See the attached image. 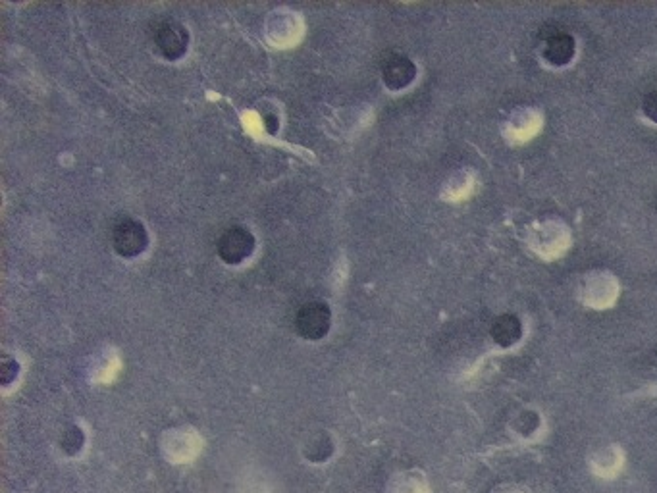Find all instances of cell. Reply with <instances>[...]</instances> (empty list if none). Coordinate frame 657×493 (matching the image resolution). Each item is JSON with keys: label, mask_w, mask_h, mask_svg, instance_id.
<instances>
[{"label": "cell", "mask_w": 657, "mask_h": 493, "mask_svg": "<svg viewBox=\"0 0 657 493\" xmlns=\"http://www.w3.org/2000/svg\"><path fill=\"white\" fill-rule=\"evenodd\" d=\"M147 245H149V235L139 220L124 218L114 226L112 247L120 257L133 259L141 255L147 249Z\"/></svg>", "instance_id": "6da1fadb"}, {"label": "cell", "mask_w": 657, "mask_h": 493, "mask_svg": "<svg viewBox=\"0 0 657 493\" xmlns=\"http://www.w3.org/2000/svg\"><path fill=\"white\" fill-rule=\"evenodd\" d=\"M500 493H525L523 490H517V488H507V490H501Z\"/></svg>", "instance_id": "9a60e30c"}, {"label": "cell", "mask_w": 657, "mask_h": 493, "mask_svg": "<svg viewBox=\"0 0 657 493\" xmlns=\"http://www.w3.org/2000/svg\"><path fill=\"white\" fill-rule=\"evenodd\" d=\"M239 493H276L270 478L263 476H247L239 482Z\"/></svg>", "instance_id": "8fae6325"}, {"label": "cell", "mask_w": 657, "mask_h": 493, "mask_svg": "<svg viewBox=\"0 0 657 493\" xmlns=\"http://www.w3.org/2000/svg\"><path fill=\"white\" fill-rule=\"evenodd\" d=\"M164 451H166V457L170 463L184 465L191 459H195V455L199 451V443L189 434H172L170 440L164 443Z\"/></svg>", "instance_id": "52a82bcc"}, {"label": "cell", "mask_w": 657, "mask_h": 493, "mask_svg": "<svg viewBox=\"0 0 657 493\" xmlns=\"http://www.w3.org/2000/svg\"><path fill=\"white\" fill-rule=\"evenodd\" d=\"M523 336V324L515 314H501L492 322V338L501 345L509 347Z\"/></svg>", "instance_id": "ba28073f"}, {"label": "cell", "mask_w": 657, "mask_h": 493, "mask_svg": "<svg viewBox=\"0 0 657 493\" xmlns=\"http://www.w3.org/2000/svg\"><path fill=\"white\" fill-rule=\"evenodd\" d=\"M642 112L648 120L656 122L657 124V91H652L644 97V103H642Z\"/></svg>", "instance_id": "7c38bea8"}, {"label": "cell", "mask_w": 657, "mask_h": 493, "mask_svg": "<svg viewBox=\"0 0 657 493\" xmlns=\"http://www.w3.org/2000/svg\"><path fill=\"white\" fill-rule=\"evenodd\" d=\"M153 41L158 52L166 58V60H178L184 56L187 51V43H189V33L182 24L174 22V20H162L155 26L153 31Z\"/></svg>", "instance_id": "3957f363"}, {"label": "cell", "mask_w": 657, "mask_h": 493, "mask_svg": "<svg viewBox=\"0 0 657 493\" xmlns=\"http://www.w3.org/2000/svg\"><path fill=\"white\" fill-rule=\"evenodd\" d=\"M575 52H577V43L569 33H553L552 37L546 41L544 58L552 66H565L573 60Z\"/></svg>", "instance_id": "8992f818"}, {"label": "cell", "mask_w": 657, "mask_h": 493, "mask_svg": "<svg viewBox=\"0 0 657 493\" xmlns=\"http://www.w3.org/2000/svg\"><path fill=\"white\" fill-rule=\"evenodd\" d=\"M417 78V66L403 54H392L382 64V79L392 91H401Z\"/></svg>", "instance_id": "5b68a950"}, {"label": "cell", "mask_w": 657, "mask_h": 493, "mask_svg": "<svg viewBox=\"0 0 657 493\" xmlns=\"http://www.w3.org/2000/svg\"><path fill=\"white\" fill-rule=\"evenodd\" d=\"M216 247H218L220 259L224 260L226 264H239L253 255L255 237L249 230H245L241 226H234L220 235Z\"/></svg>", "instance_id": "277c9868"}, {"label": "cell", "mask_w": 657, "mask_h": 493, "mask_svg": "<svg viewBox=\"0 0 657 493\" xmlns=\"http://www.w3.org/2000/svg\"><path fill=\"white\" fill-rule=\"evenodd\" d=\"M18 363L16 361H10V359H6L4 363H2V382L4 384H10L16 376H18Z\"/></svg>", "instance_id": "4fadbf2b"}, {"label": "cell", "mask_w": 657, "mask_h": 493, "mask_svg": "<svg viewBox=\"0 0 657 493\" xmlns=\"http://www.w3.org/2000/svg\"><path fill=\"white\" fill-rule=\"evenodd\" d=\"M388 493H430V484L419 470H405L390 480Z\"/></svg>", "instance_id": "9c48e42d"}, {"label": "cell", "mask_w": 657, "mask_h": 493, "mask_svg": "<svg viewBox=\"0 0 657 493\" xmlns=\"http://www.w3.org/2000/svg\"><path fill=\"white\" fill-rule=\"evenodd\" d=\"M623 467V457L619 451H602L594 457L592 470L602 480H613Z\"/></svg>", "instance_id": "30bf717a"}, {"label": "cell", "mask_w": 657, "mask_h": 493, "mask_svg": "<svg viewBox=\"0 0 657 493\" xmlns=\"http://www.w3.org/2000/svg\"><path fill=\"white\" fill-rule=\"evenodd\" d=\"M330 326H332V312L322 301L305 303L295 316V328L299 336L311 341L324 338L330 332Z\"/></svg>", "instance_id": "7a4b0ae2"}, {"label": "cell", "mask_w": 657, "mask_h": 493, "mask_svg": "<svg viewBox=\"0 0 657 493\" xmlns=\"http://www.w3.org/2000/svg\"><path fill=\"white\" fill-rule=\"evenodd\" d=\"M264 128H266V131L268 133H276L278 131V116H274V114H266L264 116Z\"/></svg>", "instance_id": "5bb4252c"}]
</instances>
